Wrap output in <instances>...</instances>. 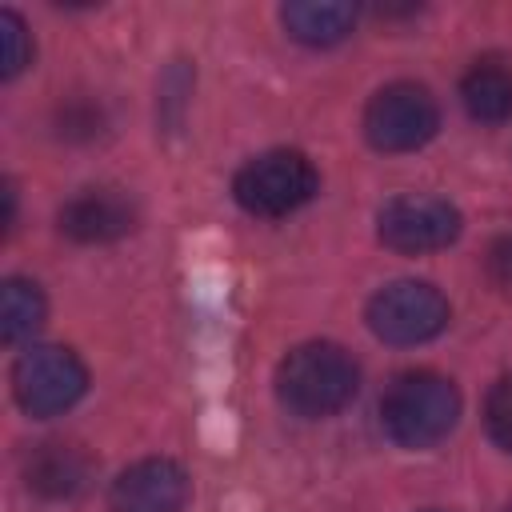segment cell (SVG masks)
<instances>
[{
  "label": "cell",
  "instance_id": "1",
  "mask_svg": "<svg viewBox=\"0 0 512 512\" xmlns=\"http://www.w3.org/2000/svg\"><path fill=\"white\" fill-rule=\"evenodd\" d=\"M360 388L356 360L328 340H312L292 348L276 368V392L280 404L304 420H320L340 412Z\"/></svg>",
  "mask_w": 512,
  "mask_h": 512
},
{
  "label": "cell",
  "instance_id": "2",
  "mask_svg": "<svg viewBox=\"0 0 512 512\" xmlns=\"http://www.w3.org/2000/svg\"><path fill=\"white\" fill-rule=\"evenodd\" d=\"M460 416V392L440 372H400L384 400H380V424L392 444L400 448H432L456 428Z\"/></svg>",
  "mask_w": 512,
  "mask_h": 512
},
{
  "label": "cell",
  "instance_id": "3",
  "mask_svg": "<svg viewBox=\"0 0 512 512\" xmlns=\"http://www.w3.org/2000/svg\"><path fill=\"white\" fill-rule=\"evenodd\" d=\"M316 188H320V176H316L312 160L296 148L260 152L232 180L236 204L252 216H264V220H276V216L304 208L316 196Z\"/></svg>",
  "mask_w": 512,
  "mask_h": 512
},
{
  "label": "cell",
  "instance_id": "4",
  "mask_svg": "<svg viewBox=\"0 0 512 512\" xmlns=\"http://www.w3.org/2000/svg\"><path fill=\"white\" fill-rule=\"evenodd\" d=\"M88 388V368L72 348L36 344L12 364V392L28 416H60Z\"/></svg>",
  "mask_w": 512,
  "mask_h": 512
},
{
  "label": "cell",
  "instance_id": "5",
  "mask_svg": "<svg viewBox=\"0 0 512 512\" xmlns=\"http://www.w3.org/2000/svg\"><path fill=\"white\" fill-rule=\"evenodd\" d=\"M440 128V108L428 88L396 80L380 88L364 108V136L380 152H416Z\"/></svg>",
  "mask_w": 512,
  "mask_h": 512
},
{
  "label": "cell",
  "instance_id": "6",
  "mask_svg": "<svg viewBox=\"0 0 512 512\" xmlns=\"http://www.w3.org/2000/svg\"><path fill=\"white\" fill-rule=\"evenodd\" d=\"M448 324V300L428 280H392L368 300V328L384 344H424Z\"/></svg>",
  "mask_w": 512,
  "mask_h": 512
},
{
  "label": "cell",
  "instance_id": "7",
  "mask_svg": "<svg viewBox=\"0 0 512 512\" xmlns=\"http://www.w3.org/2000/svg\"><path fill=\"white\" fill-rule=\"evenodd\" d=\"M376 232L396 252H436L460 236V212L440 196H396L380 208Z\"/></svg>",
  "mask_w": 512,
  "mask_h": 512
},
{
  "label": "cell",
  "instance_id": "8",
  "mask_svg": "<svg viewBox=\"0 0 512 512\" xmlns=\"http://www.w3.org/2000/svg\"><path fill=\"white\" fill-rule=\"evenodd\" d=\"M188 472L168 456L128 464L108 488V512H180L188 504Z\"/></svg>",
  "mask_w": 512,
  "mask_h": 512
},
{
  "label": "cell",
  "instance_id": "9",
  "mask_svg": "<svg viewBox=\"0 0 512 512\" xmlns=\"http://www.w3.org/2000/svg\"><path fill=\"white\" fill-rule=\"evenodd\" d=\"M136 224V204L120 188H84L60 208V232L76 244H108L128 236Z\"/></svg>",
  "mask_w": 512,
  "mask_h": 512
},
{
  "label": "cell",
  "instance_id": "10",
  "mask_svg": "<svg viewBox=\"0 0 512 512\" xmlns=\"http://www.w3.org/2000/svg\"><path fill=\"white\" fill-rule=\"evenodd\" d=\"M88 472H92V460L76 448V444H60V440H48V444H36L24 460V480L32 492L48 496V500H68L76 496L84 484H88Z\"/></svg>",
  "mask_w": 512,
  "mask_h": 512
},
{
  "label": "cell",
  "instance_id": "11",
  "mask_svg": "<svg viewBox=\"0 0 512 512\" xmlns=\"http://www.w3.org/2000/svg\"><path fill=\"white\" fill-rule=\"evenodd\" d=\"M280 20L292 40L308 48H332L352 32L356 8L344 0H292L280 8Z\"/></svg>",
  "mask_w": 512,
  "mask_h": 512
},
{
  "label": "cell",
  "instance_id": "12",
  "mask_svg": "<svg viewBox=\"0 0 512 512\" xmlns=\"http://www.w3.org/2000/svg\"><path fill=\"white\" fill-rule=\"evenodd\" d=\"M460 100L472 120L480 124H504L512 116V68L496 60H480L460 80Z\"/></svg>",
  "mask_w": 512,
  "mask_h": 512
},
{
  "label": "cell",
  "instance_id": "13",
  "mask_svg": "<svg viewBox=\"0 0 512 512\" xmlns=\"http://www.w3.org/2000/svg\"><path fill=\"white\" fill-rule=\"evenodd\" d=\"M44 324V292L24 280V276H8L0 288V328L8 344H20L28 336H36V328Z\"/></svg>",
  "mask_w": 512,
  "mask_h": 512
},
{
  "label": "cell",
  "instance_id": "14",
  "mask_svg": "<svg viewBox=\"0 0 512 512\" xmlns=\"http://www.w3.org/2000/svg\"><path fill=\"white\" fill-rule=\"evenodd\" d=\"M484 424H488L492 444H496V448H504V452H512V376H504V380L488 392Z\"/></svg>",
  "mask_w": 512,
  "mask_h": 512
},
{
  "label": "cell",
  "instance_id": "15",
  "mask_svg": "<svg viewBox=\"0 0 512 512\" xmlns=\"http://www.w3.org/2000/svg\"><path fill=\"white\" fill-rule=\"evenodd\" d=\"M0 40H4V80H12L16 72H24V64H28V56H32V44H28V28H24V20L12 12V8H4L0 12Z\"/></svg>",
  "mask_w": 512,
  "mask_h": 512
},
{
  "label": "cell",
  "instance_id": "16",
  "mask_svg": "<svg viewBox=\"0 0 512 512\" xmlns=\"http://www.w3.org/2000/svg\"><path fill=\"white\" fill-rule=\"evenodd\" d=\"M488 272L496 284H512V236H500L488 248Z\"/></svg>",
  "mask_w": 512,
  "mask_h": 512
},
{
  "label": "cell",
  "instance_id": "17",
  "mask_svg": "<svg viewBox=\"0 0 512 512\" xmlns=\"http://www.w3.org/2000/svg\"><path fill=\"white\" fill-rule=\"evenodd\" d=\"M428 512H440V508H428Z\"/></svg>",
  "mask_w": 512,
  "mask_h": 512
},
{
  "label": "cell",
  "instance_id": "18",
  "mask_svg": "<svg viewBox=\"0 0 512 512\" xmlns=\"http://www.w3.org/2000/svg\"><path fill=\"white\" fill-rule=\"evenodd\" d=\"M508 512H512V508H508Z\"/></svg>",
  "mask_w": 512,
  "mask_h": 512
}]
</instances>
